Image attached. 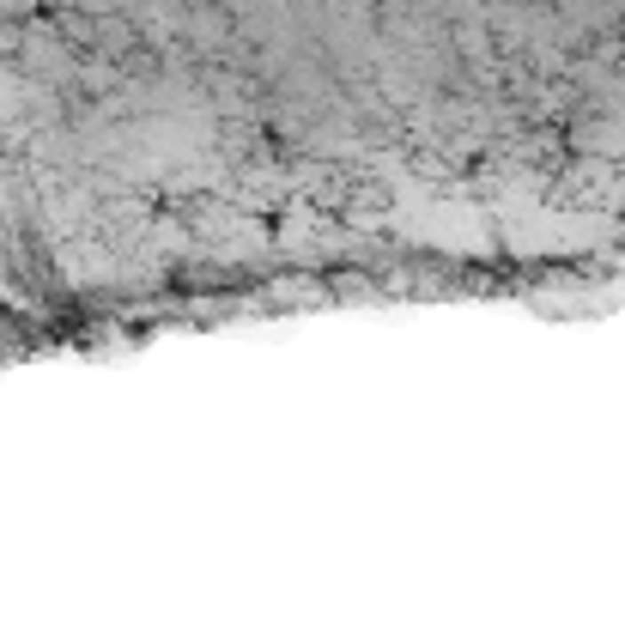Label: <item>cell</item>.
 Wrapping results in <instances>:
<instances>
[{
	"label": "cell",
	"mask_w": 625,
	"mask_h": 619,
	"mask_svg": "<svg viewBox=\"0 0 625 619\" xmlns=\"http://www.w3.org/2000/svg\"><path fill=\"white\" fill-rule=\"evenodd\" d=\"M583 146H595V152H625V128L620 122H595V128H583Z\"/></svg>",
	"instance_id": "6da1fadb"
}]
</instances>
